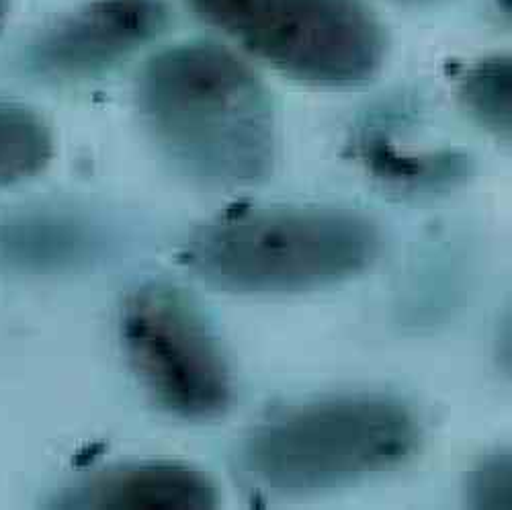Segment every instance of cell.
I'll use <instances>...</instances> for the list:
<instances>
[{
  "label": "cell",
  "mask_w": 512,
  "mask_h": 510,
  "mask_svg": "<svg viewBox=\"0 0 512 510\" xmlns=\"http://www.w3.org/2000/svg\"><path fill=\"white\" fill-rule=\"evenodd\" d=\"M138 99L154 140L187 177L234 189L271 175V99L230 50L191 41L156 54L142 72Z\"/></svg>",
  "instance_id": "obj_1"
},
{
  "label": "cell",
  "mask_w": 512,
  "mask_h": 510,
  "mask_svg": "<svg viewBox=\"0 0 512 510\" xmlns=\"http://www.w3.org/2000/svg\"><path fill=\"white\" fill-rule=\"evenodd\" d=\"M379 246L377 228L353 211L252 209L199 230L185 265L224 291L293 293L359 275Z\"/></svg>",
  "instance_id": "obj_2"
},
{
  "label": "cell",
  "mask_w": 512,
  "mask_h": 510,
  "mask_svg": "<svg viewBox=\"0 0 512 510\" xmlns=\"http://www.w3.org/2000/svg\"><path fill=\"white\" fill-rule=\"evenodd\" d=\"M418 445L398 402L343 396L302 404L259 424L242 447L244 472L267 490L304 494L390 472Z\"/></svg>",
  "instance_id": "obj_3"
},
{
  "label": "cell",
  "mask_w": 512,
  "mask_h": 510,
  "mask_svg": "<svg viewBox=\"0 0 512 510\" xmlns=\"http://www.w3.org/2000/svg\"><path fill=\"white\" fill-rule=\"evenodd\" d=\"M211 27L293 80L355 87L371 80L386 37L363 0H189Z\"/></svg>",
  "instance_id": "obj_4"
},
{
  "label": "cell",
  "mask_w": 512,
  "mask_h": 510,
  "mask_svg": "<svg viewBox=\"0 0 512 510\" xmlns=\"http://www.w3.org/2000/svg\"><path fill=\"white\" fill-rule=\"evenodd\" d=\"M130 361L156 402L181 418L207 420L232 402V379L203 318L166 283H148L127 297L121 320Z\"/></svg>",
  "instance_id": "obj_5"
},
{
  "label": "cell",
  "mask_w": 512,
  "mask_h": 510,
  "mask_svg": "<svg viewBox=\"0 0 512 510\" xmlns=\"http://www.w3.org/2000/svg\"><path fill=\"white\" fill-rule=\"evenodd\" d=\"M168 21L162 0H91L35 39L29 64L56 80L93 78L148 46Z\"/></svg>",
  "instance_id": "obj_6"
},
{
  "label": "cell",
  "mask_w": 512,
  "mask_h": 510,
  "mask_svg": "<svg viewBox=\"0 0 512 510\" xmlns=\"http://www.w3.org/2000/svg\"><path fill=\"white\" fill-rule=\"evenodd\" d=\"M211 480L179 463H136L105 470L80 482L60 500L72 508L197 510L218 506Z\"/></svg>",
  "instance_id": "obj_7"
},
{
  "label": "cell",
  "mask_w": 512,
  "mask_h": 510,
  "mask_svg": "<svg viewBox=\"0 0 512 510\" xmlns=\"http://www.w3.org/2000/svg\"><path fill=\"white\" fill-rule=\"evenodd\" d=\"M87 250L84 232L64 220L29 218L0 226V261L15 267H66L80 261Z\"/></svg>",
  "instance_id": "obj_8"
},
{
  "label": "cell",
  "mask_w": 512,
  "mask_h": 510,
  "mask_svg": "<svg viewBox=\"0 0 512 510\" xmlns=\"http://www.w3.org/2000/svg\"><path fill=\"white\" fill-rule=\"evenodd\" d=\"M50 127L31 109L0 101V189L37 175L52 158Z\"/></svg>",
  "instance_id": "obj_9"
},
{
  "label": "cell",
  "mask_w": 512,
  "mask_h": 510,
  "mask_svg": "<svg viewBox=\"0 0 512 510\" xmlns=\"http://www.w3.org/2000/svg\"><path fill=\"white\" fill-rule=\"evenodd\" d=\"M510 62L490 58L469 68L461 82V97L482 127L494 136H510Z\"/></svg>",
  "instance_id": "obj_10"
},
{
  "label": "cell",
  "mask_w": 512,
  "mask_h": 510,
  "mask_svg": "<svg viewBox=\"0 0 512 510\" xmlns=\"http://www.w3.org/2000/svg\"><path fill=\"white\" fill-rule=\"evenodd\" d=\"M469 504L476 508H502L512 506V463L508 453L486 457L467 484Z\"/></svg>",
  "instance_id": "obj_11"
},
{
  "label": "cell",
  "mask_w": 512,
  "mask_h": 510,
  "mask_svg": "<svg viewBox=\"0 0 512 510\" xmlns=\"http://www.w3.org/2000/svg\"><path fill=\"white\" fill-rule=\"evenodd\" d=\"M7 9H9V0H0V25H3L7 17Z\"/></svg>",
  "instance_id": "obj_12"
}]
</instances>
